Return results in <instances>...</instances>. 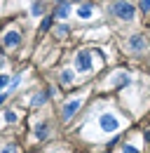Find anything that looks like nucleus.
<instances>
[{
    "label": "nucleus",
    "mask_w": 150,
    "mask_h": 153,
    "mask_svg": "<svg viewBox=\"0 0 150 153\" xmlns=\"http://www.w3.org/2000/svg\"><path fill=\"white\" fill-rule=\"evenodd\" d=\"M73 2H82V0H73Z\"/></svg>",
    "instance_id": "nucleus-23"
},
{
    "label": "nucleus",
    "mask_w": 150,
    "mask_h": 153,
    "mask_svg": "<svg viewBox=\"0 0 150 153\" xmlns=\"http://www.w3.org/2000/svg\"><path fill=\"white\" fill-rule=\"evenodd\" d=\"M2 42H5V47H17L19 42H21V36H19L17 31H10V33L2 38Z\"/></svg>",
    "instance_id": "nucleus-5"
},
{
    "label": "nucleus",
    "mask_w": 150,
    "mask_h": 153,
    "mask_svg": "<svg viewBox=\"0 0 150 153\" xmlns=\"http://www.w3.org/2000/svg\"><path fill=\"white\" fill-rule=\"evenodd\" d=\"M56 33L63 38V36H68V28H66V26H59V31H56Z\"/></svg>",
    "instance_id": "nucleus-19"
},
{
    "label": "nucleus",
    "mask_w": 150,
    "mask_h": 153,
    "mask_svg": "<svg viewBox=\"0 0 150 153\" xmlns=\"http://www.w3.org/2000/svg\"><path fill=\"white\" fill-rule=\"evenodd\" d=\"M7 85H12L10 76H0V90H2V87H7Z\"/></svg>",
    "instance_id": "nucleus-16"
},
{
    "label": "nucleus",
    "mask_w": 150,
    "mask_h": 153,
    "mask_svg": "<svg viewBox=\"0 0 150 153\" xmlns=\"http://www.w3.org/2000/svg\"><path fill=\"white\" fill-rule=\"evenodd\" d=\"M80 99H73V101H68L66 106H63V111H61V115H63V120H71L75 113H77V108H80Z\"/></svg>",
    "instance_id": "nucleus-4"
},
{
    "label": "nucleus",
    "mask_w": 150,
    "mask_h": 153,
    "mask_svg": "<svg viewBox=\"0 0 150 153\" xmlns=\"http://www.w3.org/2000/svg\"><path fill=\"white\" fill-rule=\"evenodd\" d=\"M112 82H115V85H127V82H129V76L122 73V76H117V80H112Z\"/></svg>",
    "instance_id": "nucleus-14"
},
{
    "label": "nucleus",
    "mask_w": 150,
    "mask_h": 153,
    "mask_svg": "<svg viewBox=\"0 0 150 153\" xmlns=\"http://www.w3.org/2000/svg\"><path fill=\"white\" fill-rule=\"evenodd\" d=\"M52 21H54L52 17H45V19H42V24H40V33H45V31L52 26Z\"/></svg>",
    "instance_id": "nucleus-12"
},
{
    "label": "nucleus",
    "mask_w": 150,
    "mask_h": 153,
    "mask_svg": "<svg viewBox=\"0 0 150 153\" xmlns=\"http://www.w3.org/2000/svg\"><path fill=\"white\" fill-rule=\"evenodd\" d=\"M61 82H63V85H71V82H73V73H71V71H63V73H61Z\"/></svg>",
    "instance_id": "nucleus-13"
},
{
    "label": "nucleus",
    "mask_w": 150,
    "mask_h": 153,
    "mask_svg": "<svg viewBox=\"0 0 150 153\" xmlns=\"http://www.w3.org/2000/svg\"><path fill=\"white\" fill-rule=\"evenodd\" d=\"M110 10H112L115 17H120V19H124V21L134 19V5H131V2H115Z\"/></svg>",
    "instance_id": "nucleus-1"
},
{
    "label": "nucleus",
    "mask_w": 150,
    "mask_h": 153,
    "mask_svg": "<svg viewBox=\"0 0 150 153\" xmlns=\"http://www.w3.org/2000/svg\"><path fill=\"white\" fill-rule=\"evenodd\" d=\"M99 123H101V130H103V132H115V130L120 127V120H117L115 115H110V113H103Z\"/></svg>",
    "instance_id": "nucleus-2"
},
{
    "label": "nucleus",
    "mask_w": 150,
    "mask_h": 153,
    "mask_svg": "<svg viewBox=\"0 0 150 153\" xmlns=\"http://www.w3.org/2000/svg\"><path fill=\"white\" fill-rule=\"evenodd\" d=\"M45 101H47V94H42V92H40V94H35L33 99H31V104H33V106H42Z\"/></svg>",
    "instance_id": "nucleus-9"
},
{
    "label": "nucleus",
    "mask_w": 150,
    "mask_h": 153,
    "mask_svg": "<svg viewBox=\"0 0 150 153\" xmlns=\"http://www.w3.org/2000/svg\"><path fill=\"white\" fill-rule=\"evenodd\" d=\"M5 120H7V123H17V113H14V111H7V113H5Z\"/></svg>",
    "instance_id": "nucleus-17"
},
{
    "label": "nucleus",
    "mask_w": 150,
    "mask_h": 153,
    "mask_svg": "<svg viewBox=\"0 0 150 153\" xmlns=\"http://www.w3.org/2000/svg\"><path fill=\"white\" fill-rule=\"evenodd\" d=\"M31 12H33L35 17H40V14L45 12V5H42V2H33V7H31Z\"/></svg>",
    "instance_id": "nucleus-11"
},
{
    "label": "nucleus",
    "mask_w": 150,
    "mask_h": 153,
    "mask_svg": "<svg viewBox=\"0 0 150 153\" xmlns=\"http://www.w3.org/2000/svg\"><path fill=\"white\" fill-rule=\"evenodd\" d=\"M77 14H80V17H82V19H87V17H89V14H92V5H82V7H80V10H77Z\"/></svg>",
    "instance_id": "nucleus-10"
},
{
    "label": "nucleus",
    "mask_w": 150,
    "mask_h": 153,
    "mask_svg": "<svg viewBox=\"0 0 150 153\" xmlns=\"http://www.w3.org/2000/svg\"><path fill=\"white\" fill-rule=\"evenodd\" d=\"M129 45H131V50H134V52H141V50L146 47L141 36H131V38H129Z\"/></svg>",
    "instance_id": "nucleus-6"
},
{
    "label": "nucleus",
    "mask_w": 150,
    "mask_h": 153,
    "mask_svg": "<svg viewBox=\"0 0 150 153\" xmlns=\"http://www.w3.org/2000/svg\"><path fill=\"white\" fill-rule=\"evenodd\" d=\"M0 153H17V149H14V146H5Z\"/></svg>",
    "instance_id": "nucleus-20"
},
{
    "label": "nucleus",
    "mask_w": 150,
    "mask_h": 153,
    "mask_svg": "<svg viewBox=\"0 0 150 153\" xmlns=\"http://www.w3.org/2000/svg\"><path fill=\"white\" fill-rule=\"evenodd\" d=\"M68 14H71V5H68V2H61V5L56 7V17H59V19H66Z\"/></svg>",
    "instance_id": "nucleus-7"
},
{
    "label": "nucleus",
    "mask_w": 150,
    "mask_h": 153,
    "mask_svg": "<svg viewBox=\"0 0 150 153\" xmlns=\"http://www.w3.org/2000/svg\"><path fill=\"white\" fill-rule=\"evenodd\" d=\"M122 153H138V149L131 146V144H124V146H122Z\"/></svg>",
    "instance_id": "nucleus-15"
},
{
    "label": "nucleus",
    "mask_w": 150,
    "mask_h": 153,
    "mask_svg": "<svg viewBox=\"0 0 150 153\" xmlns=\"http://www.w3.org/2000/svg\"><path fill=\"white\" fill-rule=\"evenodd\" d=\"M141 10H143V12H150V0H141Z\"/></svg>",
    "instance_id": "nucleus-18"
},
{
    "label": "nucleus",
    "mask_w": 150,
    "mask_h": 153,
    "mask_svg": "<svg viewBox=\"0 0 150 153\" xmlns=\"http://www.w3.org/2000/svg\"><path fill=\"white\" fill-rule=\"evenodd\" d=\"M146 141H148V144H150V130H148V132H146Z\"/></svg>",
    "instance_id": "nucleus-22"
},
{
    "label": "nucleus",
    "mask_w": 150,
    "mask_h": 153,
    "mask_svg": "<svg viewBox=\"0 0 150 153\" xmlns=\"http://www.w3.org/2000/svg\"><path fill=\"white\" fill-rule=\"evenodd\" d=\"M75 68L77 71H89L92 68V59H89L87 52H77L75 54Z\"/></svg>",
    "instance_id": "nucleus-3"
},
{
    "label": "nucleus",
    "mask_w": 150,
    "mask_h": 153,
    "mask_svg": "<svg viewBox=\"0 0 150 153\" xmlns=\"http://www.w3.org/2000/svg\"><path fill=\"white\" fill-rule=\"evenodd\" d=\"M47 130H49V127H47V123L38 125V127H35V139H45V137H47Z\"/></svg>",
    "instance_id": "nucleus-8"
},
{
    "label": "nucleus",
    "mask_w": 150,
    "mask_h": 153,
    "mask_svg": "<svg viewBox=\"0 0 150 153\" xmlns=\"http://www.w3.org/2000/svg\"><path fill=\"white\" fill-rule=\"evenodd\" d=\"M5 99H7V94H5V92H0V104H2Z\"/></svg>",
    "instance_id": "nucleus-21"
}]
</instances>
